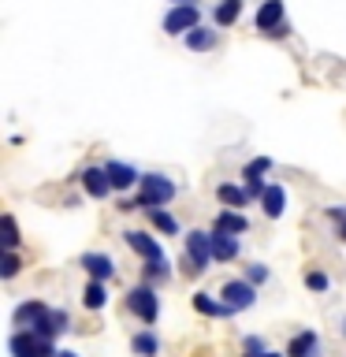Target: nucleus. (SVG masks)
Listing matches in <instances>:
<instances>
[{
    "label": "nucleus",
    "mask_w": 346,
    "mask_h": 357,
    "mask_svg": "<svg viewBox=\"0 0 346 357\" xmlns=\"http://www.w3.org/2000/svg\"><path fill=\"white\" fill-rule=\"evenodd\" d=\"M212 261H216V257H212L209 231H186V238H183V275L186 279L205 275Z\"/></svg>",
    "instance_id": "1"
},
{
    "label": "nucleus",
    "mask_w": 346,
    "mask_h": 357,
    "mask_svg": "<svg viewBox=\"0 0 346 357\" xmlns=\"http://www.w3.org/2000/svg\"><path fill=\"white\" fill-rule=\"evenodd\" d=\"M179 194V186H175V178H167L160 172H149V175H142V183H138V208H164V205H172Z\"/></svg>",
    "instance_id": "2"
},
{
    "label": "nucleus",
    "mask_w": 346,
    "mask_h": 357,
    "mask_svg": "<svg viewBox=\"0 0 346 357\" xmlns=\"http://www.w3.org/2000/svg\"><path fill=\"white\" fill-rule=\"evenodd\" d=\"M123 305H127V312L134 320H142L145 328H153V324L160 320V298H156V287H149V283L130 287L127 298H123Z\"/></svg>",
    "instance_id": "3"
},
{
    "label": "nucleus",
    "mask_w": 346,
    "mask_h": 357,
    "mask_svg": "<svg viewBox=\"0 0 346 357\" xmlns=\"http://www.w3.org/2000/svg\"><path fill=\"white\" fill-rule=\"evenodd\" d=\"M8 354L11 357H60L56 350V339H41V335H33L27 328H15L8 339Z\"/></svg>",
    "instance_id": "4"
},
{
    "label": "nucleus",
    "mask_w": 346,
    "mask_h": 357,
    "mask_svg": "<svg viewBox=\"0 0 346 357\" xmlns=\"http://www.w3.org/2000/svg\"><path fill=\"white\" fill-rule=\"evenodd\" d=\"M194 26H201V8L197 4H172L164 15V33L167 38H186Z\"/></svg>",
    "instance_id": "5"
},
{
    "label": "nucleus",
    "mask_w": 346,
    "mask_h": 357,
    "mask_svg": "<svg viewBox=\"0 0 346 357\" xmlns=\"http://www.w3.org/2000/svg\"><path fill=\"white\" fill-rule=\"evenodd\" d=\"M220 298L227 301L234 312H246V309L257 305V287H253L246 275H242V279H227V283L220 287Z\"/></svg>",
    "instance_id": "6"
},
{
    "label": "nucleus",
    "mask_w": 346,
    "mask_h": 357,
    "mask_svg": "<svg viewBox=\"0 0 346 357\" xmlns=\"http://www.w3.org/2000/svg\"><path fill=\"white\" fill-rule=\"evenodd\" d=\"M190 305H194V312H201V317H209V320H227V317H234V309L227 305V301L216 298V294H209V290H197V294L190 298Z\"/></svg>",
    "instance_id": "7"
},
{
    "label": "nucleus",
    "mask_w": 346,
    "mask_h": 357,
    "mask_svg": "<svg viewBox=\"0 0 346 357\" xmlns=\"http://www.w3.org/2000/svg\"><path fill=\"white\" fill-rule=\"evenodd\" d=\"M209 238H212V257H216L220 264H231V261H239V253H242V242H239V234H227V231L212 227V231H209Z\"/></svg>",
    "instance_id": "8"
},
{
    "label": "nucleus",
    "mask_w": 346,
    "mask_h": 357,
    "mask_svg": "<svg viewBox=\"0 0 346 357\" xmlns=\"http://www.w3.org/2000/svg\"><path fill=\"white\" fill-rule=\"evenodd\" d=\"M287 357H324V342L313 328H301L294 339L287 342Z\"/></svg>",
    "instance_id": "9"
},
{
    "label": "nucleus",
    "mask_w": 346,
    "mask_h": 357,
    "mask_svg": "<svg viewBox=\"0 0 346 357\" xmlns=\"http://www.w3.org/2000/svg\"><path fill=\"white\" fill-rule=\"evenodd\" d=\"M78 264H82V272L89 275V279H100V283H108V279H116V272H119V268H116V261H112V257L108 253H82V261H78Z\"/></svg>",
    "instance_id": "10"
},
{
    "label": "nucleus",
    "mask_w": 346,
    "mask_h": 357,
    "mask_svg": "<svg viewBox=\"0 0 346 357\" xmlns=\"http://www.w3.org/2000/svg\"><path fill=\"white\" fill-rule=\"evenodd\" d=\"M123 242H127L130 250L142 257V261H160V257H164L160 242H156L149 231H123Z\"/></svg>",
    "instance_id": "11"
},
{
    "label": "nucleus",
    "mask_w": 346,
    "mask_h": 357,
    "mask_svg": "<svg viewBox=\"0 0 346 357\" xmlns=\"http://www.w3.org/2000/svg\"><path fill=\"white\" fill-rule=\"evenodd\" d=\"M82 190L93 201H105L108 194H116V190H112V178L105 172V164H100V167H86V172H82Z\"/></svg>",
    "instance_id": "12"
},
{
    "label": "nucleus",
    "mask_w": 346,
    "mask_h": 357,
    "mask_svg": "<svg viewBox=\"0 0 346 357\" xmlns=\"http://www.w3.org/2000/svg\"><path fill=\"white\" fill-rule=\"evenodd\" d=\"M287 15V8H283V0H264L261 8H257V15H253V22H257V30H261V38L268 30H276V26H283V19Z\"/></svg>",
    "instance_id": "13"
},
{
    "label": "nucleus",
    "mask_w": 346,
    "mask_h": 357,
    "mask_svg": "<svg viewBox=\"0 0 346 357\" xmlns=\"http://www.w3.org/2000/svg\"><path fill=\"white\" fill-rule=\"evenodd\" d=\"M105 172H108V178H112V190H119V194L142 183V175L134 172V164H127V160H108Z\"/></svg>",
    "instance_id": "14"
},
{
    "label": "nucleus",
    "mask_w": 346,
    "mask_h": 357,
    "mask_svg": "<svg viewBox=\"0 0 346 357\" xmlns=\"http://www.w3.org/2000/svg\"><path fill=\"white\" fill-rule=\"evenodd\" d=\"M261 212H264L268 220H279L287 212V190L279 186V183H268L264 197H261Z\"/></svg>",
    "instance_id": "15"
},
{
    "label": "nucleus",
    "mask_w": 346,
    "mask_h": 357,
    "mask_svg": "<svg viewBox=\"0 0 346 357\" xmlns=\"http://www.w3.org/2000/svg\"><path fill=\"white\" fill-rule=\"evenodd\" d=\"M212 227H220L227 234H246V231H250V220H246L242 208H220L216 220H212Z\"/></svg>",
    "instance_id": "16"
},
{
    "label": "nucleus",
    "mask_w": 346,
    "mask_h": 357,
    "mask_svg": "<svg viewBox=\"0 0 346 357\" xmlns=\"http://www.w3.org/2000/svg\"><path fill=\"white\" fill-rule=\"evenodd\" d=\"M216 201H220L223 208H246L253 197H250V190L239 186V183H220L216 186Z\"/></svg>",
    "instance_id": "17"
},
{
    "label": "nucleus",
    "mask_w": 346,
    "mask_h": 357,
    "mask_svg": "<svg viewBox=\"0 0 346 357\" xmlns=\"http://www.w3.org/2000/svg\"><path fill=\"white\" fill-rule=\"evenodd\" d=\"M183 41H186V49H190V52H212V49L220 45V33H216V30H209L205 22H201V26H194Z\"/></svg>",
    "instance_id": "18"
},
{
    "label": "nucleus",
    "mask_w": 346,
    "mask_h": 357,
    "mask_svg": "<svg viewBox=\"0 0 346 357\" xmlns=\"http://www.w3.org/2000/svg\"><path fill=\"white\" fill-rule=\"evenodd\" d=\"M105 305H108V287L100 283V279H86V287H82V309L100 312Z\"/></svg>",
    "instance_id": "19"
},
{
    "label": "nucleus",
    "mask_w": 346,
    "mask_h": 357,
    "mask_svg": "<svg viewBox=\"0 0 346 357\" xmlns=\"http://www.w3.org/2000/svg\"><path fill=\"white\" fill-rule=\"evenodd\" d=\"M130 350H134V357H160V339L149 328H142L130 335Z\"/></svg>",
    "instance_id": "20"
},
{
    "label": "nucleus",
    "mask_w": 346,
    "mask_h": 357,
    "mask_svg": "<svg viewBox=\"0 0 346 357\" xmlns=\"http://www.w3.org/2000/svg\"><path fill=\"white\" fill-rule=\"evenodd\" d=\"M242 8H246V0H220V4L212 8V22H216V26H234V22L242 19Z\"/></svg>",
    "instance_id": "21"
},
{
    "label": "nucleus",
    "mask_w": 346,
    "mask_h": 357,
    "mask_svg": "<svg viewBox=\"0 0 346 357\" xmlns=\"http://www.w3.org/2000/svg\"><path fill=\"white\" fill-rule=\"evenodd\" d=\"M45 309H49V305H45L41 298H30V301H22V305H15V312H11V324H15V328H30V324L38 320Z\"/></svg>",
    "instance_id": "22"
},
{
    "label": "nucleus",
    "mask_w": 346,
    "mask_h": 357,
    "mask_svg": "<svg viewBox=\"0 0 346 357\" xmlns=\"http://www.w3.org/2000/svg\"><path fill=\"white\" fill-rule=\"evenodd\" d=\"M172 279V264H167V257H160V261H142V283L149 287H160Z\"/></svg>",
    "instance_id": "23"
},
{
    "label": "nucleus",
    "mask_w": 346,
    "mask_h": 357,
    "mask_svg": "<svg viewBox=\"0 0 346 357\" xmlns=\"http://www.w3.org/2000/svg\"><path fill=\"white\" fill-rule=\"evenodd\" d=\"M0 245H4V250H19V245H22L19 223H15V216H11V212H4V216H0Z\"/></svg>",
    "instance_id": "24"
},
{
    "label": "nucleus",
    "mask_w": 346,
    "mask_h": 357,
    "mask_svg": "<svg viewBox=\"0 0 346 357\" xmlns=\"http://www.w3.org/2000/svg\"><path fill=\"white\" fill-rule=\"evenodd\" d=\"M145 216H149V223H153L160 234H179V220H175L167 208H145Z\"/></svg>",
    "instance_id": "25"
},
{
    "label": "nucleus",
    "mask_w": 346,
    "mask_h": 357,
    "mask_svg": "<svg viewBox=\"0 0 346 357\" xmlns=\"http://www.w3.org/2000/svg\"><path fill=\"white\" fill-rule=\"evenodd\" d=\"M306 290H313V294H328V290H331V275L320 272V268H309V272H306Z\"/></svg>",
    "instance_id": "26"
},
{
    "label": "nucleus",
    "mask_w": 346,
    "mask_h": 357,
    "mask_svg": "<svg viewBox=\"0 0 346 357\" xmlns=\"http://www.w3.org/2000/svg\"><path fill=\"white\" fill-rule=\"evenodd\" d=\"M19 272H22L19 250H4V257H0V275H4V279H15Z\"/></svg>",
    "instance_id": "27"
},
{
    "label": "nucleus",
    "mask_w": 346,
    "mask_h": 357,
    "mask_svg": "<svg viewBox=\"0 0 346 357\" xmlns=\"http://www.w3.org/2000/svg\"><path fill=\"white\" fill-rule=\"evenodd\" d=\"M328 220L335 223L339 238H346V205H335V208H328Z\"/></svg>",
    "instance_id": "28"
},
{
    "label": "nucleus",
    "mask_w": 346,
    "mask_h": 357,
    "mask_svg": "<svg viewBox=\"0 0 346 357\" xmlns=\"http://www.w3.org/2000/svg\"><path fill=\"white\" fill-rule=\"evenodd\" d=\"M246 279H250L253 287H261V283H268V268L264 264H250L246 268Z\"/></svg>",
    "instance_id": "29"
},
{
    "label": "nucleus",
    "mask_w": 346,
    "mask_h": 357,
    "mask_svg": "<svg viewBox=\"0 0 346 357\" xmlns=\"http://www.w3.org/2000/svg\"><path fill=\"white\" fill-rule=\"evenodd\" d=\"M242 350H250V354H257V350H268V342L261 339V335H246V339H242Z\"/></svg>",
    "instance_id": "30"
},
{
    "label": "nucleus",
    "mask_w": 346,
    "mask_h": 357,
    "mask_svg": "<svg viewBox=\"0 0 346 357\" xmlns=\"http://www.w3.org/2000/svg\"><path fill=\"white\" fill-rule=\"evenodd\" d=\"M287 33H290V22H283V26H276V30H268L264 38H272V41H283Z\"/></svg>",
    "instance_id": "31"
},
{
    "label": "nucleus",
    "mask_w": 346,
    "mask_h": 357,
    "mask_svg": "<svg viewBox=\"0 0 346 357\" xmlns=\"http://www.w3.org/2000/svg\"><path fill=\"white\" fill-rule=\"evenodd\" d=\"M242 357H287V354H276V350H257V354H250V350H242Z\"/></svg>",
    "instance_id": "32"
},
{
    "label": "nucleus",
    "mask_w": 346,
    "mask_h": 357,
    "mask_svg": "<svg viewBox=\"0 0 346 357\" xmlns=\"http://www.w3.org/2000/svg\"><path fill=\"white\" fill-rule=\"evenodd\" d=\"M60 357H78L75 350H60Z\"/></svg>",
    "instance_id": "33"
},
{
    "label": "nucleus",
    "mask_w": 346,
    "mask_h": 357,
    "mask_svg": "<svg viewBox=\"0 0 346 357\" xmlns=\"http://www.w3.org/2000/svg\"><path fill=\"white\" fill-rule=\"evenodd\" d=\"M172 4H197V0H172Z\"/></svg>",
    "instance_id": "34"
},
{
    "label": "nucleus",
    "mask_w": 346,
    "mask_h": 357,
    "mask_svg": "<svg viewBox=\"0 0 346 357\" xmlns=\"http://www.w3.org/2000/svg\"><path fill=\"white\" fill-rule=\"evenodd\" d=\"M343 335H346V320H343Z\"/></svg>",
    "instance_id": "35"
}]
</instances>
